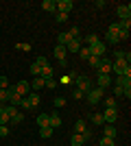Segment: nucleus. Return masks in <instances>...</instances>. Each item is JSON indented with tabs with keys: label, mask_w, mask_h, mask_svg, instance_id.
Segmentation results:
<instances>
[{
	"label": "nucleus",
	"mask_w": 131,
	"mask_h": 146,
	"mask_svg": "<svg viewBox=\"0 0 131 146\" xmlns=\"http://www.w3.org/2000/svg\"><path fill=\"white\" fill-rule=\"evenodd\" d=\"M13 87H7V90H0V105H5L9 98H11V94H13Z\"/></svg>",
	"instance_id": "nucleus-13"
},
{
	"label": "nucleus",
	"mask_w": 131,
	"mask_h": 146,
	"mask_svg": "<svg viewBox=\"0 0 131 146\" xmlns=\"http://www.w3.org/2000/svg\"><path fill=\"white\" fill-rule=\"evenodd\" d=\"M35 63H37L39 68H46V66H50V63H48V59H46V57H37V59H35Z\"/></svg>",
	"instance_id": "nucleus-33"
},
{
	"label": "nucleus",
	"mask_w": 131,
	"mask_h": 146,
	"mask_svg": "<svg viewBox=\"0 0 131 146\" xmlns=\"http://www.w3.org/2000/svg\"><path fill=\"white\" fill-rule=\"evenodd\" d=\"M42 9H44V11H48V13H53V11L57 13V2H55V0H44Z\"/></svg>",
	"instance_id": "nucleus-14"
},
{
	"label": "nucleus",
	"mask_w": 131,
	"mask_h": 146,
	"mask_svg": "<svg viewBox=\"0 0 131 146\" xmlns=\"http://www.w3.org/2000/svg\"><path fill=\"white\" fill-rule=\"evenodd\" d=\"M83 144H85V140H83L81 133H74V135H72V146H83Z\"/></svg>",
	"instance_id": "nucleus-22"
},
{
	"label": "nucleus",
	"mask_w": 131,
	"mask_h": 146,
	"mask_svg": "<svg viewBox=\"0 0 131 146\" xmlns=\"http://www.w3.org/2000/svg\"><path fill=\"white\" fill-rule=\"evenodd\" d=\"M129 39V31H118V42H127Z\"/></svg>",
	"instance_id": "nucleus-34"
},
{
	"label": "nucleus",
	"mask_w": 131,
	"mask_h": 146,
	"mask_svg": "<svg viewBox=\"0 0 131 146\" xmlns=\"http://www.w3.org/2000/svg\"><path fill=\"white\" fill-rule=\"evenodd\" d=\"M100 146H116V144H114V140H109V137H103V140H100Z\"/></svg>",
	"instance_id": "nucleus-41"
},
{
	"label": "nucleus",
	"mask_w": 131,
	"mask_h": 146,
	"mask_svg": "<svg viewBox=\"0 0 131 146\" xmlns=\"http://www.w3.org/2000/svg\"><path fill=\"white\" fill-rule=\"evenodd\" d=\"M114 57H116V59H122V57H125V52H122V50H116V52H114Z\"/></svg>",
	"instance_id": "nucleus-48"
},
{
	"label": "nucleus",
	"mask_w": 131,
	"mask_h": 146,
	"mask_svg": "<svg viewBox=\"0 0 131 146\" xmlns=\"http://www.w3.org/2000/svg\"><path fill=\"white\" fill-rule=\"evenodd\" d=\"M85 42H87V46H94V44H96V42H100V39H98V35H94V33H90V35L85 37Z\"/></svg>",
	"instance_id": "nucleus-27"
},
{
	"label": "nucleus",
	"mask_w": 131,
	"mask_h": 146,
	"mask_svg": "<svg viewBox=\"0 0 131 146\" xmlns=\"http://www.w3.org/2000/svg\"><path fill=\"white\" fill-rule=\"evenodd\" d=\"M72 9H74V2H72V0H59V2H57V11L59 13H66V15H68Z\"/></svg>",
	"instance_id": "nucleus-5"
},
{
	"label": "nucleus",
	"mask_w": 131,
	"mask_h": 146,
	"mask_svg": "<svg viewBox=\"0 0 131 146\" xmlns=\"http://www.w3.org/2000/svg\"><path fill=\"white\" fill-rule=\"evenodd\" d=\"M85 131V120H76L74 124V133H83Z\"/></svg>",
	"instance_id": "nucleus-29"
},
{
	"label": "nucleus",
	"mask_w": 131,
	"mask_h": 146,
	"mask_svg": "<svg viewBox=\"0 0 131 146\" xmlns=\"http://www.w3.org/2000/svg\"><path fill=\"white\" fill-rule=\"evenodd\" d=\"M15 48H18V50H31V44H18Z\"/></svg>",
	"instance_id": "nucleus-45"
},
{
	"label": "nucleus",
	"mask_w": 131,
	"mask_h": 146,
	"mask_svg": "<svg viewBox=\"0 0 131 146\" xmlns=\"http://www.w3.org/2000/svg\"><path fill=\"white\" fill-rule=\"evenodd\" d=\"M92 122H94V124H105V120H103V113H92Z\"/></svg>",
	"instance_id": "nucleus-31"
},
{
	"label": "nucleus",
	"mask_w": 131,
	"mask_h": 146,
	"mask_svg": "<svg viewBox=\"0 0 131 146\" xmlns=\"http://www.w3.org/2000/svg\"><path fill=\"white\" fill-rule=\"evenodd\" d=\"M48 127H50V129H59V127H61V118L57 116V113L48 116Z\"/></svg>",
	"instance_id": "nucleus-15"
},
{
	"label": "nucleus",
	"mask_w": 131,
	"mask_h": 146,
	"mask_svg": "<svg viewBox=\"0 0 131 146\" xmlns=\"http://www.w3.org/2000/svg\"><path fill=\"white\" fill-rule=\"evenodd\" d=\"M22 120H24V113H22V111H18V113L11 116V124H20Z\"/></svg>",
	"instance_id": "nucleus-25"
},
{
	"label": "nucleus",
	"mask_w": 131,
	"mask_h": 146,
	"mask_svg": "<svg viewBox=\"0 0 131 146\" xmlns=\"http://www.w3.org/2000/svg\"><path fill=\"white\" fill-rule=\"evenodd\" d=\"M39 72H42V68H39L37 63H33V66H31V74H33V76H39Z\"/></svg>",
	"instance_id": "nucleus-36"
},
{
	"label": "nucleus",
	"mask_w": 131,
	"mask_h": 146,
	"mask_svg": "<svg viewBox=\"0 0 131 146\" xmlns=\"http://www.w3.org/2000/svg\"><path fill=\"white\" fill-rule=\"evenodd\" d=\"M81 50V39L76 37V39H70L68 44H66V52H72V55H76Z\"/></svg>",
	"instance_id": "nucleus-7"
},
{
	"label": "nucleus",
	"mask_w": 131,
	"mask_h": 146,
	"mask_svg": "<svg viewBox=\"0 0 131 146\" xmlns=\"http://www.w3.org/2000/svg\"><path fill=\"white\" fill-rule=\"evenodd\" d=\"M103 137H109V140H114V137H116V129H114L112 124H107V127L103 129Z\"/></svg>",
	"instance_id": "nucleus-18"
},
{
	"label": "nucleus",
	"mask_w": 131,
	"mask_h": 146,
	"mask_svg": "<svg viewBox=\"0 0 131 146\" xmlns=\"http://www.w3.org/2000/svg\"><path fill=\"white\" fill-rule=\"evenodd\" d=\"M72 96H74V100H79V98H83L85 94H83L81 90H74V94H72Z\"/></svg>",
	"instance_id": "nucleus-47"
},
{
	"label": "nucleus",
	"mask_w": 131,
	"mask_h": 146,
	"mask_svg": "<svg viewBox=\"0 0 131 146\" xmlns=\"http://www.w3.org/2000/svg\"><path fill=\"white\" fill-rule=\"evenodd\" d=\"M70 39H72V37H70L68 31H63V33H59V35H57V44H59V46H66Z\"/></svg>",
	"instance_id": "nucleus-16"
},
{
	"label": "nucleus",
	"mask_w": 131,
	"mask_h": 146,
	"mask_svg": "<svg viewBox=\"0 0 131 146\" xmlns=\"http://www.w3.org/2000/svg\"><path fill=\"white\" fill-rule=\"evenodd\" d=\"M66 20H68V15H66V13H59V11H57V22H61V24H63Z\"/></svg>",
	"instance_id": "nucleus-43"
},
{
	"label": "nucleus",
	"mask_w": 131,
	"mask_h": 146,
	"mask_svg": "<svg viewBox=\"0 0 131 146\" xmlns=\"http://www.w3.org/2000/svg\"><path fill=\"white\" fill-rule=\"evenodd\" d=\"M20 103H22V96L13 92V94H11V98H9V105H11V107H20Z\"/></svg>",
	"instance_id": "nucleus-21"
},
{
	"label": "nucleus",
	"mask_w": 131,
	"mask_h": 146,
	"mask_svg": "<svg viewBox=\"0 0 131 146\" xmlns=\"http://www.w3.org/2000/svg\"><path fill=\"white\" fill-rule=\"evenodd\" d=\"M96 70H98V74H109L112 72V63H109L107 59H100V66L96 68Z\"/></svg>",
	"instance_id": "nucleus-12"
},
{
	"label": "nucleus",
	"mask_w": 131,
	"mask_h": 146,
	"mask_svg": "<svg viewBox=\"0 0 131 146\" xmlns=\"http://www.w3.org/2000/svg\"><path fill=\"white\" fill-rule=\"evenodd\" d=\"M112 72H116L120 76V74H131V68H129V63H127L125 59H116L112 63Z\"/></svg>",
	"instance_id": "nucleus-1"
},
{
	"label": "nucleus",
	"mask_w": 131,
	"mask_h": 146,
	"mask_svg": "<svg viewBox=\"0 0 131 146\" xmlns=\"http://www.w3.org/2000/svg\"><path fill=\"white\" fill-rule=\"evenodd\" d=\"M63 105H66V98H63V96H57L55 98V107H63Z\"/></svg>",
	"instance_id": "nucleus-40"
},
{
	"label": "nucleus",
	"mask_w": 131,
	"mask_h": 146,
	"mask_svg": "<svg viewBox=\"0 0 131 146\" xmlns=\"http://www.w3.org/2000/svg\"><path fill=\"white\" fill-rule=\"evenodd\" d=\"M90 52H92V57L103 59V55H105V44H103V42H96L94 46H90Z\"/></svg>",
	"instance_id": "nucleus-6"
},
{
	"label": "nucleus",
	"mask_w": 131,
	"mask_h": 146,
	"mask_svg": "<svg viewBox=\"0 0 131 146\" xmlns=\"http://www.w3.org/2000/svg\"><path fill=\"white\" fill-rule=\"evenodd\" d=\"M87 61H90V66H92V68H98L100 66V59H98V57H90Z\"/></svg>",
	"instance_id": "nucleus-37"
},
{
	"label": "nucleus",
	"mask_w": 131,
	"mask_h": 146,
	"mask_svg": "<svg viewBox=\"0 0 131 146\" xmlns=\"http://www.w3.org/2000/svg\"><path fill=\"white\" fill-rule=\"evenodd\" d=\"M76 90H81L83 94H87V92L92 90V81L87 79V76H76Z\"/></svg>",
	"instance_id": "nucleus-3"
},
{
	"label": "nucleus",
	"mask_w": 131,
	"mask_h": 146,
	"mask_svg": "<svg viewBox=\"0 0 131 146\" xmlns=\"http://www.w3.org/2000/svg\"><path fill=\"white\" fill-rule=\"evenodd\" d=\"M9 87V79L7 76H0V90H7Z\"/></svg>",
	"instance_id": "nucleus-39"
},
{
	"label": "nucleus",
	"mask_w": 131,
	"mask_h": 146,
	"mask_svg": "<svg viewBox=\"0 0 131 146\" xmlns=\"http://www.w3.org/2000/svg\"><path fill=\"white\" fill-rule=\"evenodd\" d=\"M105 107H107V109H116V98H114V96H107L105 98Z\"/></svg>",
	"instance_id": "nucleus-26"
},
{
	"label": "nucleus",
	"mask_w": 131,
	"mask_h": 146,
	"mask_svg": "<svg viewBox=\"0 0 131 146\" xmlns=\"http://www.w3.org/2000/svg\"><path fill=\"white\" fill-rule=\"evenodd\" d=\"M44 87V79H39V76H35V79L31 81V90H35V92H39Z\"/></svg>",
	"instance_id": "nucleus-20"
},
{
	"label": "nucleus",
	"mask_w": 131,
	"mask_h": 146,
	"mask_svg": "<svg viewBox=\"0 0 131 146\" xmlns=\"http://www.w3.org/2000/svg\"><path fill=\"white\" fill-rule=\"evenodd\" d=\"M11 122V118H9V113H7V109L0 105V124H9Z\"/></svg>",
	"instance_id": "nucleus-19"
},
{
	"label": "nucleus",
	"mask_w": 131,
	"mask_h": 146,
	"mask_svg": "<svg viewBox=\"0 0 131 146\" xmlns=\"http://www.w3.org/2000/svg\"><path fill=\"white\" fill-rule=\"evenodd\" d=\"M114 94H116V96H125V92H122V87H118V85H114Z\"/></svg>",
	"instance_id": "nucleus-44"
},
{
	"label": "nucleus",
	"mask_w": 131,
	"mask_h": 146,
	"mask_svg": "<svg viewBox=\"0 0 131 146\" xmlns=\"http://www.w3.org/2000/svg\"><path fill=\"white\" fill-rule=\"evenodd\" d=\"M103 94H105V90L94 87V90H90V92L85 94V98H87V103H90V105H96V103H100V100H103Z\"/></svg>",
	"instance_id": "nucleus-2"
},
{
	"label": "nucleus",
	"mask_w": 131,
	"mask_h": 146,
	"mask_svg": "<svg viewBox=\"0 0 131 146\" xmlns=\"http://www.w3.org/2000/svg\"><path fill=\"white\" fill-rule=\"evenodd\" d=\"M66 55H68V52H66V46H59V44H57V46H55V57L59 61H63V59H66Z\"/></svg>",
	"instance_id": "nucleus-17"
},
{
	"label": "nucleus",
	"mask_w": 131,
	"mask_h": 146,
	"mask_svg": "<svg viewBox=\"0 0 131 146\" xmlns=\"http://www.w3.org/2000/svg\"><path fill=\"white\" fill-rule=\"evenodd\" d=\"M118 31H120L118 22H116V24H109V29H107V35H118Z\"/></svg>",
	"instance_id": "nucleus-30"
},
{
	"label": "nucleus",
	"mask_w": 131,
	"mask_h": 146,
	"mask_svg": "<svg viewBox=\"0 0 131 146\" xmlns=\"http://www.w3.org/2000/svg\"><path fill=\"white\" fill-rule=\"evenodd\" d=\"M39 135H42L44 140H48L50 135H53V129L50 127H39Z\"/></svg>",
	"instance_id": "nucleus-24"
},
{
	"label": "nucleus",
	"mask_w": 131,
	"mask_h": 146,
	"mask_svg": "<svg viewBox=\"0 0 131 146\" xmlns=\"http://www.w3.org/2000/svg\"><path fill=\"white\" fill-rule=\"evenodd\" d=\"M13 90H15V94H20V96L24 98L26 94H31V83H26V81H20V83H15V85H13Z\"/></svg>",
	"instance_id": "nucleus-4"
},
{
	"label": "nucleus",
	"mask_w": 131,
	"mask_h": 146,
	"mask_svg": "<svg viewBox=\"0 0 131 146\" xmlns=\"http://www.w3.org/2000/svg\"><path fill=\"white\" fill-rule=\"evenodd\" d=\"M116 13H118L120 20H131V5H120L116 9Z\"/></svg>",
	"instance_id": "nucleus-8"
},
{
	"label": "nucleus",
	"mask_w": 131,
	"mask_h": 146,
	"mask_svg": "<svg viewBox=\"0 0 131 146\" xmlns=\"http://www.w3.org/2000/svg\"><path fill=\"white\" fill-rule=\"evenodd\" d=\"M39 100H42V98H39V94H29V103H31L33 107H37Z\"/></svg>",
	"instance_id": "nucleus-28"
},
{
	"label": "nucleus",
	"mask_w": 131,
	"mask_h": 146,
	"mask_svg": "<svg viewBox=\"0 0 131 146\" xmlns=\"http://www.w3.org/2000/svg\"><path fill=\"white\" fill-rule=\"evenodd\" d=\"M9 135V127L7 124H0V137H7Z\"/></svg>",
	"instance_id": "nucleus-38"
},
{
	"label": "nucleus",
	"mask_w": 131,
	"mask_h": 146,
	"mask_svg": "<svg viewBox=\"0 0 131 146\" xmlns=\"http://www.w3.org/2000/svg\"><path fill=\"white\" fill-rule=\"evenodd\" d=\"M79 55H81L83 59H90V57H92V52H90V46H85V48H81V50H79Z\"/></svg>",
	"instance_id": "nucleus-32"
},
{
	"label": "nucleus",
	"mask_w": 131,
	"mask_h": 146,
	"mask_svg": "<svg viewBox=\"0 0 131 146\" xmlns=\"http://www.w3.org/2000/svg\"><path fill=\"white\" fill-rule=\"evenodd\" d=\"M116 118H118V111H116V109H105L103 120H105L107 124H114V122H116Z\"/></svg>",
	"instance_id": "nucleus-9"
},
{
	"label": "nucleus",
	"mask_w": 131,
	"mask_h": 146,
	"mask_svg": "<svg viewBox=\"0 0 131 146\" xmlns=\"http://www.w3.org/2000/svg\"><path fill=\"white\" fill-rule=\"evenodd\" d=\"M20 105H22V109H33V105L29 103V98H22V103H20Z\"/></svg>",
	"instance_id": "nucleus-42"
},
{
	"label": "nucleus",
	"mask_w": 131,
	"mask_h": 146,
	"mask_svg": "<svg viewBox=\"0 0 131 146\" xmlns=\"http://www.w3.org/2000/svg\"><path fill=\"white\" fill-rule=\"evenodd\" d=\"M44 87H48V90H55V87H57L55 79H48V81H44Z\"/></svg>",
	"instance_id": "nucleus-35"
},
{
	"label": "nucleus",
	"mask_w": 131,
	"mask_h": 146,
	"mask_svg": "<svg viewBox=\"0 0 131 146\" xmlns=\"http://www.w3.org/2000/svg\"><path fill=\"white\" fill-rule=\"evenodd\" d=\"M96 81H98V87H100V90H105V87H109V83H112V76H109V74H98Z\"/></svg>",
	"instance_id": "nucleus-10"
},
{
	"label": "nucleus",
	"mask_w": 131,
	"mask_h": 146,
	"mask_svg": "<svg viewBox=\"0 0 131 146\" xmlns=\"http://www.w3.org/2000/svg\"><path fill=\"white\" fill-rule=\"evenodd\" d=\"M107 42L109 44H118V35H107Z\"/></svg>",
	"instance_id": "nucleus-46"
},
{
	"label": "nucleus",
	"mask_w": 131,
	"mask_h": 146,
	"mask_svg": "<svg viewBox=\"0 0 131 146\" xmlns=\"http://www.w3.org/2000/svg\"><path fill=\"white\" fill-rule=\"evenodd\" d=\"M53 76H55V70H53V66H46V68H42V72H39V79L48 81V79H53Z\"/></svg>",
	"instance_id": "nucleus-11"
},
{
	"label": "nucleus",
	"mask_w": 131,
	"mask_h": 146,
	"mask_svg": "<svg viewBox=\"0 0 131 146\" xmlns=\"http://www.w3.org/2000/svg\"><path fill=\"white\" fill-rule=\"evenodd\" d=\"M37 127H48V113H39L37 116Z\"/></svg>",
	"instance_id": "nucleus-23"
}]
</instances>
